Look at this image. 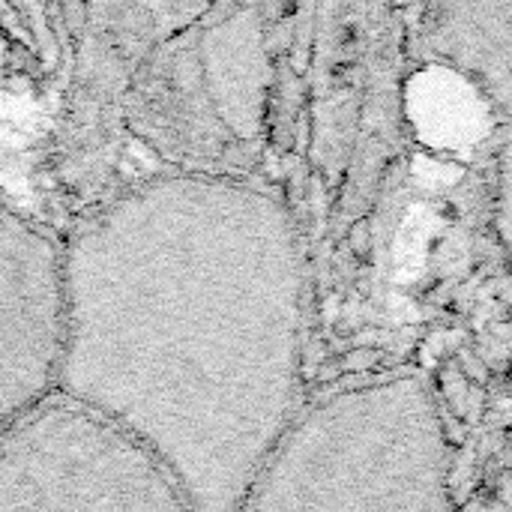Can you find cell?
<instances>
[{
    "label": "cell",
    "instance_id": "cell-1",
    "mask_svg": "<svg viewBox=\"0 0 512 512\" xmlns=\"http://www.w3.org/2000/svg\"><path fill=\"white\" fill-rule=\"evenodd\" d=\"M57 393L141 441L195 512H243L291 432L300 258L285 210L207 177L135 189L66 249Z\"/></svg>",
    "mask_w": 512,
    "mask_h": 512
},
{
    "label": "cell",
    "instance_id": "cell-2",
    "mask_svg": "<svg viewBox=\"0 0 512 512\" xmlns=\"http://www.w3.org/2000/svg\"><path fill=\"white\" fill-rule=\"evenodd\" d=\"M0 512L195 510L141 441L60 396L3 429Z\"/></svg>",
    "mask_w": 512,
    "mask_h": 512
},
{
    "label": "cell",
    "instance_id": "cell-3",
    "mask_svg": "<svg viewBox=\"0 0 512 512\" xmlns=\"http://www.w3.org/2000/svg\"><path fill=\"white\" fill-rule=\"evenodd\" d=\"M69 333L66 255L51 234L0 222V417L3 429L51 399Z\"/></svg>",
    "mask_w": 512,
    "mask_h": 512
},
{
    "label": "cell",
    "instance_id": "cell-4",
    "mask_svg": "<svg viewBox=\"0 0 512 512\" xmlns=\"http://www.w3.org/2000/svg\"><path fill=\"white\" fill-rule=\"evenodd\" d=\"M429 42L441 63L483 90L498 117H512V6H441Z\"/></svg>",
    "mask_w": 512,
    "mask_h": 512
},
{
    "label": "cell",
    "instance_id": "cell-5",
    "mask_svg": "<svg viewBox=\"0 0 512 512\" xmlns=\"http://www.w3.org/2000/svg\"><path fill=\"white\" fill-rule=\"evenodd\" d=\"M405 111L417 138L441 153L471 150L492 132L498 117L483 90L441 60L420 66L408 78Z\"/></svg>",
    "mask_w": 512,
    "mask_h": 512
},
{
    "label": "cell",
    "instance_id": "cell-6",
    "mask_svg": "<svg viewBox=\"0 0 512 512\" xmlns=\"http://www.w3.org/2000/svg\"><path fill=\"white\" fill-rule=\"evenodd\" d=\"M249 15L252 9H237L231 18H225L213 30L207 51L213 102H219L225 123L243 138L258 132L267 75L261 30L255 21H249Z\"/></svg>",
    "mask_w": 512,
    "mask_h": 512
},
{
    "label": "cell",
    "instance_id": "cell-7",
    "mask_svg": "<svg viewBox=\"0 0 512 512\" xmlns=\"http://www.w3.org/2000/svg\"><path fill=\"white\" fill-rule=\"evenodd\" d=\"M495 225L501 243L512 249V141L498 156V180H495Z\"/></svg>",
    "mask_w": 512,
    "mask_h": 512
}]
</instances>
